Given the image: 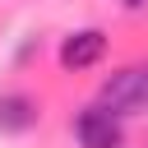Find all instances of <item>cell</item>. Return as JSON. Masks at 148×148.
<instances>
[{"mask_svg": "<svg viewBox=\"0 0 148 148\" xmlns=\"http://www.w3.org/2000/svg\"><path fill=\"white\" fill-rule=\"evenodd\" d=\"M97 102L111 106L116 116H139L148 111V60H130L120 69H111L97 88Z\"/></svg>", "mask_w": 148, "mask_h": 148, "instance_id": "obj_1", "label": "cell"}, {"mask_svg": "<svg viewBox=\"0 0 148 148\" xmlns=\"http://www.w3.org/2000/svg\"><path fill=\"white\" fill-rule=\"evenodd\" d=\"M120 120H125V116H116L111 106L92 102V106L74 111L69 130H74V143H79V148H125V125H120Z\"/></svg>", "mask_w": 148, "mask_h": 148, "instance_id": "obj_2", "label": "cell"}, {"mask_svg": "<svg viewBox=\"0 0 148 148\" xmlns=\"http://www.w3.org/2000/svg\"><path fill=\"white\" fill-rule=\"evenodd\" d=\"M56 60H60V69H65V74L97 69V65L106 60V32H102V28H74V32L60 42Z\"/></svg>", "mask_w": 148, "mask_h": 148, "instance_id": "obj_3", "label": "cell"}, {"mask_svg": "<svg viewBox=\"0 0 148 148\" xmlns=\"http://www.w3.org/2000/svg\"><path fill=\"white\" fill-rule=\"evenodd\" d=\"M42 120V106L28 92H0V134H28Z\"/></svg>", "mask_w": 148, "mask_h": 148, "instance_id": "obj_4", "label": "cell"}, {"mask_svg": "<svg viewBox=\"0 0 148 148\" xmlns=\"http://www.w3.org/2000/svg\"><path fill=\"white\" fill-rule=\"evenodd\" d=\"M120 9H130V14H139V9H148V0H120Z\"/></svg>", "mask_w": 148, "mask_h": 148, "instance_id": "obj_5", "label": "cell"}]
</instances>
